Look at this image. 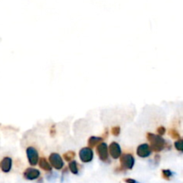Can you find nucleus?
I'll return each mask as SVG.
<instances>
[{"label": "nucleus", "instance_id": "obj_10", "mask_svg": "<svg viewBox=\"0 0 183 183\" xmlns=\"http://www.w3.org/2000/svg\"><path fill=\"white\" fill-rule=\"evenodd\" d=\"M0 167L2 169V171L5 173L10 172L11 168H12V159L10 157H5L0 163Z\"/></svg>", "mask_w": 183, "mask_h": 183}, {"label": "nucleus", "instance_id": "obj_7", "mask_svg": "<svg viewBox=\"0 0 183 183\" xmlns=\"http://www.w3.org/2000/svg\"><path fill=\"white\" fill-rule=\"evenodd\" d=\"M152 151V148H151V147L148 144H142V145H139L138 147V148H137V154L139 157L146 158V157H148L151 154Z\"/></svg>", "mask_w": 183, "mask_h": 183}, {"label": "nucleus", "instance_id": "obj_13", "mask_svg": "<svg viewBox=\"0 0 183 183\" xmlns=\"http://www.w3.org/2000/svg\"><path fill=\"white\" fill-rule=\"evenodd\" d=\"M69 169L73 174H78L79 169H78V163L76 161H71L69 163Z\"/></svg>", "mask_w": 183, "mask_h": 183}, {"label": "nucleus", "instance_id": "obj_20", "mask_svg": "<svg viewBox=\"0 0 183 183\" xmlns=\"http://www.w3.org/2000/svg\"><path fill=\"white\" fill-rule=\"evenodd\" d=\"M124 181L126 183H136L137 181H135V180H133V179H125L124 180Z\"/></svg>", "mask_w": 183, "mask_h": 183}, {"label": "nucleus", "instance_id": "obj_15", "mask_svg": "<svg viewBox=\"0 0 183 183\" xmlns=\"http://www.w3.org/2000/svg\"><path fill=\"white\" fill-rule=\"evenodd\" d=\"M174 147L178 151L183 152V139H180L174 143Z\"/></svg>", "mask_w": 183, "mask_h": 183}, {"label": "nucleus", "instance_id": "obj_17", "mask_svg": "<svg viewBox=\"0 0 183 183\" xmlns=\"http://www.w3.org/2000/svg\"><path fill=\"white\" fill-rule=\"evenodd\" d=\"M162 173H163V177L166 180H169L172 177V175H173V173L170 170H163Z\"/></svg>", "mask_w": 183, "mask_h": 183}, {"label": "nucleus", "instance_id": "obj_18", "mask_svg": "<svg viewBox=\"0 0 183 183\" xmlns=\"http://www.w3.org/2000/svg\"><path fill=\"white\" fill-rule=\"evenodd\" d=\"M121 132V129H120V127L119 126H115V127H112V135H114V136H118L119 134Z\"/></svg>", "mask_w": 183, "mask_h": 183}, {"label": "nucleus", "instance_id": "obj_5", "mask_svg": "<svg viewBox=\"0 0 183 183\" xmlns=\"http://www.w3.org/2000/svg\"><path fill=\"white\" fill-rule=\"evenodd\" d=\"M27 157L31 165H36L39 163V153L33 147H29L26 150Z\"/></svg>", "mask_w": 183, "mask_h": 183}, {"label": "nucleus", "instance_id": "obj_6", "mask_svg": "<svg viewBox=\"0 0 183 183\" xmlns=\"http://www.w3.org/2000/svg\"><path fill=\"white\" fill-rule=\"evenodd\" d=\"M97 152L101 161H107L108 160V147L106 143L101 142L97 147Z\"/></svg>", "mask_w": 183, "mask_h": 183}, {"label": "nucleus", "instance_id": "obj_4", "mask_svg": "<svg viewBox=\"0 0 183 183\" xmlns=\"http://www.w3.org/2000/svg\"><path fill=\"white\" fill-rule=\"evenodd\" d=\"M49 162L51 165L56 169V170H61L63 167V161L62 159L61 155L57 153H52L49 155Z\"/></svg>", "mask_w": 183, "mask_h": 183}, {"label": "nucleus", "instance_id": "obj_9", "mask_svg": "<svg viewBox=\"0 0 183 183\" xmlns=\"http://www.w3.org/2000/svg\"><path fill=\"white\" fill-rule=\"evenodd\" d=\"M24 175V178L29 180V181H33V180H36L40 177V172L35 168H28L26 169V171L23 173Z\"/></svg>", "mask_w": 183, "mask_h": 183}, {"label": "nucleus", "instance_id": "obj_8", "mask_svg": "<svg viewBox=\"0 0 183 183\" xmlns=\"http://www.w3.org/2000/svg\"><path fill=\"white\" fill-rule=\"evenodd\" d=\"M109 152L113 159H118L122 155V149L117 142H112L109 146Z\"/></svg>", "mask_w": 183, "mask_h": 183}, {"label": "nucleus", "instance_id": "obj_1", "mask_svg": "<svg viewBox=\"0 0 183 183\" xmlns=\"http://www.w3.org/2000/svg\"><path fill=\"white\" fill-rule=\"evenodd\" d=\"M147 139L150 141V147L153 151L160 152L165 147V140L160 135H155L153 133H147Z\"/></svg>", "mask_w": 183, "mask_h": 183}, {"label": "nucleus", "instance_id": "obj_11", "mask_svg": "<svg viewBox=\"0 0 183 183\" xmlns=\"http://www.w3.org/2000/svg\"><path fill=\"white\" fill-rule=\"evenodd\" d=\"M104 140V139L101 138V137H91V138H90V139H89V147H96L97 145H98V144H100Z\"/></svg>", "mask_w": 183, "mask_h": 183}, {"label": "nucleus", "instance_id": "obj_14", "mask_svg": "<svg viewBox=\"0 0 183 183\" xmlns=\"http://www.w3.org/2000/svg\"><path fill=\"white\" fill-rule=\"evenodd\" d=\"M74 156H75V153L73 152V151H68V152H66L65 154H63V158L67 162H71V160L74 158Z\"/></svg>", "mask_w": 183, "mask_h": 183}, {"label": "nucleus", "instance_id": "obj_12", "mask_svg": "<svg viewBox=\"0 0 183 183\" xmlns=\"http://www.w3.org/2000/svg\"><path fill=\"white\" fill-rule=\"evenodd\" d=\"M39 163H40V168H42L43 170H45V171H49V172L51 171L52 167H51L50 163L48 162V160H47L46 158H44V157H43V158L40 159Z\"/></svg>", "mask_w": 183, "mask_h": 183}, {"label": "nucleus", "instance_id": "obj_3", "mask_svg": "<svg viewBox=\"0 0 183 183\" xmlns=\"http://www.w3.org/2000/svg\"><path fill=\"white\" fill-rule=\"evenodd\" d=\"M79 156L80 159L82 160L83 163H90L93 160L94 157V154L91 147H83L81 149V151L79 153Z\"/></svg>", "mask_w": 183, "mask_h": 183}, {"label": "nucleus", "instance_id": "obj_19", "mask_svg": "<svg viewBox=\"0 0 183 183\" xmlns=\"http://www.w3.org/2000/svg\"><path fill=\"white\" fill-rule=\"evenodd\" d=\"M165 132H166V130H165V128L163 127V126H161V127H159V128L157 129V134L160 135V136L163 135V134L165 133Z\"/></svg>", "mask_w": 183, "mask_h": 183}, {"label": "nucleus", "instance_id": "obj_2", "mask_svg": "<svg viewBox=\"0 0 183 183\" xmlns=\"http://www.w3.org/2000/svg\"><path fill=\"white\" fill-rule=\"evenodd\" d=\"M120 163H121L122 168L131 170L134 166L135 159L132 154H124L120 157Z\"/></svg>", "mask_w": 183, "mask_h": 183}, {"label": "nucleus", "instance_id": "obj_16", "mask_svg": "<svg viewBox=\"0 0 183 183\" xmlns=\"http://www.w3.org/2000/svg\"><path fill=\"white\" fill-rule=\"evenodd\" d=\"M170 135H171V137L173 138V139H180V134L174 129L170 130Z\"/></svg>", "mask_w": 183, "mask_h": 183}]
</instances>
